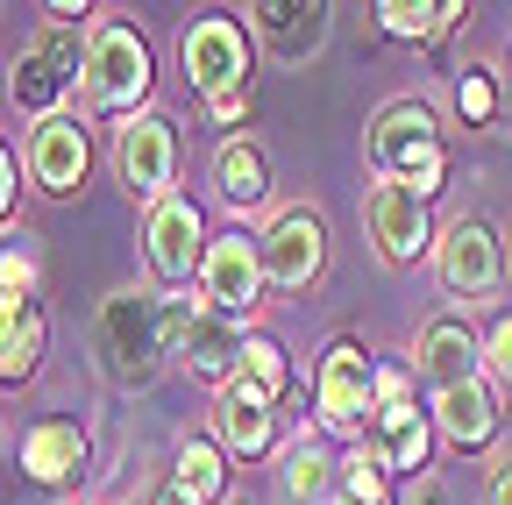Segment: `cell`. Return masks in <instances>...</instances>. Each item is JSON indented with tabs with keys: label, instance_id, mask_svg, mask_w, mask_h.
I'll list each match as a JSON object with an SVG mask.
<instances>
[{
	"label": "cell",
	"instance_id": "1",
	"mask_svg": "<svg viewBox=\"0 0 512 505\" xmlns=\"http://www.w3.org/2000/svg\"><path fill=\"white\" fill-rule=\"evenodd\" d=\"M93 356L107 370V385L143 392L157 385V370L171 356V328H164V299L157 292H114L93 321Z\"/></svg>",
	"mask_w": 512,
	"mask_h": 505
},
{
	"label": "cell",
	"instance_id": "2",
	"mask_svg": "<svg viewBox=\"0 0 512 505\" xmlns=\"http://www.w3.org/2000/svg\"><path fill=\"white\" fill-rule=\"evenodd\" d=\"M370 164L377 178H399L413 185V193H441V178H448V150H441V129H434V114L420 100H399V107H384L370 121Z\"/></svg>",
	"mask_w": 512,
	"mask_h": 505
},
{
	"label": "cell",
	"instance_id": "3",
	"mask_svg": "<svg viewBox=\"0 0 512 505\" xmlns=\"http://www.w3.org/2000/svg\"><path fill=\"white\" fill-rule=\"evenodd\" d=\"M86 107L100 114H128V107H143L150 93V43L128 29V22H100L86 36Z\"/></svg>",
	"mask_w": 512,
	"mask_h": 505
},
{
	"label": "cell",
	"instance_id": "4",
	"mask_svg": "<svg viewBox=\"0 0 512 505\" xmlns=\"http://www.w3.org/2000/svg\"><path fill=\"white\" fill-rule=\"evenodd\" d=\"M72 79H86V50H79V29L64 22H43L15 65V107L36 114V121H57V100L72 93Z\"/></svg>",
	"mask_w": 512,
	"mask_h": 505
},
{
	"label": "cell",
	"instance_id": "5",
	"mask_svg": "<svg viewBox=\"0 0 512 505\" xmlns=\"http://www.w3.org/2000/svg\"><path fill=\"white\" fill-rule=\"evenodd\" d=\"M313 399H320V420H328L335 434H356L363 420H377V363L363 356L356 335H335L328 349H320Z\"/></svg>",
	"mask_w": 512,
	"mask_h": 505
},
{
	"label": "cell",
	"instance_id": "6",
	"mask_svg": "<svg viewBox=\"0 0 512 505\" xmlns=\"http://www.w3.org/2000/svg\"><path fill=\"white\" fill-rule=\"evenodd\" d=\"M114 178L128 185V200H171V178H178V136L164 114H128L114 129Z\"/></svg>",
	"mask_w": 512,
	"mask_h": 505
},
{
	"label": "cell",
	"instance_id": "7",
	"mask_svg": "<svg viewBox=\"0 0 512 505\" xmlns=\"http://www.w3.org/2000/svg\"><path fill=\"white\" fill-rule=\"evenodd\" d=\"M264 249H256L249 235H214L207 242V264H200V299L207 313H221V321H242V313L264 299Z\"/></svg>",
	"mask_w": 512,
	"mask_h": 505
},
{
	"label": "cell",
	"instance_id": "8",
	"mask_svg": "<svg viewBox=\"0 0 512 505\" xmlns=\"http://www.w3.org/2000/svg\"><path fill=\"white\" fill-rule=\"evenodd\" d=\"M363 221H370V242L384 249L392 264H420L434 249V221H427V200L399 178H377L363 193Z\"/></svg>",
	"mask_w": 512,
	"mask_h": 505
},
{
	"label": "cell",
	"instance_id": "9",
	"mask_svg": "<svg viewBox=\"0 0 512 505\" xmlns=\"http://www.w3.org/2000/svg\"><path fill=\"white\" fill-rule=\"evenodd\" d=\"M434 271H441V285H448V292H463V299L491 292V285L505 278V242H498V228H491V221H477V214L448 221V228H441V242H434Z\"/></svg>",
	"mask_w": 512,
	"mask_h": 505
},
{
	"label": "cell",
	"instance_id": "10",
	"mask_svg": "<svg viewBox=\"0 0 512 505\" xmlns=\"http://www.w3.org/2000/svg\"><path fill=\"white\" fill-rule=\"evenodd\" d=\"M427 441H434V427H427V413L413 406V377L406 370H377V456H384V470H427Z\"/></svg>",
	"mask_w": 512,
	"mask_h": 505
},
{
	"label": "cell",
	"instance_id": "11",
	"mask_svg": "<svg viewBox=\"0 0 512 505\" xmlns=\"http://www.w3.org/2000/svg\"><path fill=\"white\" fill-rule=\"evenodd\" d=\"M178 57H185V79L200 86L207 100L249 79V36H242V22H235V15H200V22L185 29Z\"/></svg>",
	"mask_w": 512,
	"mask_h": 505
},
{
	"label": "cell",
	"instance_id": "12",
	"mask_svg": "<svg viewBox=\"0 0 512 505\" xmlns=\"http://www.w3.org/2000/svg\"><path fill=\"white\" fill-rule=\"evenodd\" d=\"M143 257H150V271L164 278V285H178V278H192L207 264V242H200V207L192 200H157L150 207V228H143Z\"/></svg>",
	"mask_w": 512,
	"mask_h": 505
},
{
	"label": "cell",
	"instance_id": "13",
	"mask_svg": "<svg viewBox=\"0 0 512 505\" xmlns=\"http://www.w3.org/2000/svg\"><path fill=\"white\" fill-rule=\"evenodd\" d=\"M256 249H264V278H271V285L306 292V285L320 278V264H328V228H320V221L299 207V214H278L271 235L256 242Z\"/></svg>",
	"mask_w": 512,
	"mask_h": 505
},
{
	"label": "cell",
	"instance_id": "14",
	"mask_svg": "<svg viewBox=\"0 0 512 505\" xmlns=\"http://www.w3.org/2000/svg\"><path fill=\"white\" fill-rule=\"evenodd\" d=\"M413 370L427 377L434 392L477 385V377H484V342L456 321V313H441V321H427V328H420V342H413Z\"/></svg>",
	"mask_w": 512,
	"mask_h": 505
},
{
	"label": "cell",
	"instance_id": "15",
	"mask_svg": "<svg viewBox=\"0 0 512 505\" xmlns=\"http://www.w3.org/2000/svg\"><path fill=\"white\" fill-rule=\"evenodd\" d=\"M86 164H93V143L79 129V114H57V121H36L29 136V178L43 185V193H79L86 185Z\"/></svg>",
	"mask_w": 512,
	"mask_h": 505
},
{
	"label": "cell",
	"instance_id": "16",
	"mask_svg": "<svg viewBox=\"0 0 512 505\" xmlns=\"http://www.w3.org/2000/svg\"><path fill=\"white\" fill-rule=\"evenodd\" d=\"M249 15H256V36H264L285 65H299V57H313L328 43V8H320V0H264V8H249Z\"/></svg>",
	"mask_w": 512,
	"mask_h": 505
},
{
	"label": "cell",
	"instance_id": "17",
	"mask_svg": "<svg viewBox=\"0 0 512 505\" xmlns=\"http://www.w3.org/2000/svg\"><path fill=\"white\" fill-rule=\"evenodd\" d=\"M434 420H441V434L456 441V449L491 441V434H498V392H491V377L456 385V392H434Z\"/></svg>",
	"mask_w": 512,
	"mask_h": 505
},
{
	"label": "cell",
	"instance_id": "18",
	"mask_svg": "<svg viewBox=\"0 0 512 505\" xmlns=\"http://www.w3.org/2000/svg\"><path fill=\"white\" fill-rule=\"evenodd\" d=\"M43 306L29 292H0V377H29L43 363Z\"/></svg>",
	"mask_w": 512,
	"mask_h": 505
},
{
	"label": "cell",
	"instance_id": "19",
	"mask_svg": "<svg viewBox=\"0 0 512 505\" xmlns=\"http://www.w3.org/2000/svg\"><path fill=\"white\" fill-rule=\"evenodd\" d=\"M79 463H86V434H79L72 420H43V427L22 434V470H29L36 484L79 477Z\"/></svg>",
	"mask_w": 512,
	"mask_h": 505
},
{
	"label": "cell",
	"instance_id": "20",
	"mask_svg": "<svg viewBox=\"0 0 512 505\" xmlns=\"http://www.w3.org/2000/svg\"><path fill=\"white\" fill-rule=\"evenodd\" d=\"M214 420H221V441H228L235 456H264V449H271V427H278V420H271V406L256 399L242 377H228V385H221Z\"/></svg>",
	"mask_w": 512,
	"mask_h": 505
},
{
	"label": "cell",
	"instance_id": "21",
	"mask_svg": "<svg viewBox=\"0 0 512 505\" xmlns=\"http://www.w3.org/2000/svg\"><path fill=\"white\" fill-rule=\"evenodd\" d=\"M242 328L235 321H221V313H207V321L200 328H192L185 342H178V363L192 370V377H221V385H228V377L242 370Z\"/></svg>",
	"mask_w": 512,
	"mask_h": 505
},
{
	"label": "cell",
	"instance_id": "22",
	"mask_svg": "<svg viewBox=\"0 0 512 505\" xmlns=\"http://www.w3.org/2000/svg\"><path fill=\"white\" fill-rule=\"evenodd\" d=\"M214 185H221L228 207H256V200L271 193V164H264V150L242 143V136H228V143L214 150Z\"/></svg>",
	"mask_w": 512,
	"mask_h": 505
},
{
	"label": "cell",
	"instance_id": "23",
	"mask_svg": "<svg viewBox=\"0 0 512 505\" xmlns=\"http://www.w3.org/2000/svg\"><path fill=\"white\" fill-rule=\"evenodd\" d=\"M335 484H342V463H335L328 449L299 441V449L285 456V498H292V505H335Z\"/></svg>",
	"mask_w": 512,
	"mask_h": 505
},
{
	"label": "cell",
	"instance_id": "24",
	"mask_svg": "<svg viewBox=\"0 0 512 505\" xmlns=\"http://www.w3.org/2000/svg\"><path fill=\"white\" fill-rule=\"evenodd\" d=\"M221 484H228L221 449H214V441H185V449H178V477H171V498H185V505H214Z\"/></svg>",
	"mask_w": 512,
	"mask_h": 505
},
{
	"label": "cell",
	"instance_id": "25",
	"mask_svg": "<svg viewBox=\"0 0 512 505\" xmlns=\"http://www.w3.org/2000/svg\"><path fill=\"white\" fill-rule=\"evenodd\" d=\"M463 8L456 0H434V8H413V0H377V22H384V36H406V43H427V36H441L448 22H456Z\"/></svg>",
	"mask_w": 512,
	"mask_h": 505
},
{
	"label": "cell",
	"instance_id": "26",
	"mask_svg": "<svg viewBox=\"0 0 512 505\" xmlns=\"http://www.w3.org/2000/svg\"><path fill=\"white\" fill-rule=\"evenodd\" d=\"M335 505H392V470H384V456H377V449H356V456L342 463Z\"/></svg>",
	"mask_w": 512,
	"mask_h": 505
},
{
	"label": "cell",
	"instance_id": "27",
	"mask_svg": "<svg viewBox=\"0 0 512 505\" xmlns=\"http://www.w3.org/2000/svg\"><path fill=\"white\" fill-rule=\"evenodd\" d=\"M235 377H242V385L264 399V406H278V399H285V349H278L271 335H249V342H242V370H235Z\"/></svg>",
	"mask_w": 512,
	"mask_h": 505
},
{
	"label": "cell",
	"instance_id": "28",
	"mask_svg": "<svg viewBox=\"0 0 512 505\" xmlns=\"http://www.w3.org/2000/svg\"><path fill=\"white\" fill-rule=\"evenodd\" d=\"M456 107H463L470 121H491V114H498V93H491V72H484V65H470V72L456 79Z\"/></svg>",
	"mask_w": 512,
	"mask_h": 505
},
{
	"label": "cell",
	"instance_id": "29",
	"mask_svg": "<svg viewBox=\"0 0 512 505\" xmlns=\"http://www.w3.org/2000/svg\"><path fill=\"white\" fill-rule=\"evenodd\" d=\"M0 292H29L36 299V257L29 249H0Z\"/></svg>",
	"mask_w": 512,
	"mask_h": 505
},
{
	"label": "cell",
	"instance_id": "30",
	"mask_svg": "<svg viewBox=\"0 0 512 505\" xmlns=\"http://www.w3.org/2000/svg\"><path fill=\"white\" fill-rule=\"evenodd\" d=\"M484 363H491L498 377H512V313H505V321L484 335Z\"/></svg>",
	"mask_w": 512,
	"mask_h": 505
},
{
	"label": "cell",
	"instance_id": "31",
	"mask_svg": "<svg viewBox=\"0 0 512 505\" xmlns=\"http://www.w3.org/2000/svg\"><path fill=\"white\" fill-rule=\"evenodd\" d=\"M249 100H256V86L242 79V86H228V93H214V100H207V114H214V121H242V114H249Z\"/></svg>",
	"mask_w": 512,
	"mask_h": 505
},
{
	"label": "cell",
	"instance_id": "32",
	"mask_svg": "<svg viewBox=\"0 0 512 505\" xmlns=\"http://www.w3.org/2000/svg\"><path fill=\"white\" fill-rule=\"evenodd\" d=\"M8 207H15V157L0 143V221H8Z\"/></svg>",
	"mask_w": 512,
	"mask_h": 505
},
{
	"label": "cell",
	"instance_id": "33",
	"mask_svg": "<svg viewBox=\"0 0 512 505\" xmlns=\"http://www.w3.org/2000/svg\"><path fill=\"white\" fill-rule=\"evenodd\" d=\"M491 505H512V456H505L498 477H491Z\"/></svg>",
	"mask_w": 512,
	"mask_h": 505
},
{
	"label": "cell",
	"instance_id": "34",
	"mask_svg": "<svg viewBox=\"0 0 512 505\" xmlns=\"http://www.w3.org/2000/svg\"><path fill=\"white\" fill-rule=\"evenodd\" d=\"M406 505H448V491H441V484H434V477H420V484H413V498H406Z\"/></svg>",
	"mask_w": 512,
	"mask_h": 505
},
{
	"label": "cell",
	"instance_id": "35",
	"mask_svg": "<svg viewBox=\"0 0 512 505\" xmlns=\"http://www.w3.org/2000/svg\"><path fill=\"white\" fill-rule=\"evenodd\" d=\"M157 505H185V498H171V491H164V498H157Z\"/></svg>",
	"mask_w": 512,
	"mask_h": 505
},
{
	"label": "cell",
	"instance_id": "36",
	"mask_svg": "<svg viewBox=\"0 0 512 505\" xmlns=\"http://www.w3.org/2000/svg\"><path fill=\"white\" fill-rule=\"evenodd\" d=\"M228 505H256V498H228Z\"/></svg>",
	"mask_w": 512,
	"mask_h": 505
}]
</instances>
